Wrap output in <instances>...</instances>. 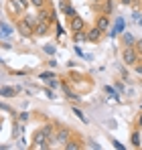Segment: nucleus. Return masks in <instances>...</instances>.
Returning <instances> with one entry per match:
<instances>
[{"instance_id": "4be33fe9", "label": "nucleus", "mask_w": 142, "mask_h": 150, "mask_svg": "<svg viewBox=\"0 0 142 150\" xmlns=\"http://www.w3.org/2000/svg\"><path fill=\"white\" fill-rule=\"evenodd\" d=\"M138 49H140V51H142V41H138Z\"/></svg>"}, {"instance_id": "f257e3e1", "label": "nucleus", "mask_w": 142, "mask_h": 150, "mask_svg": "<svg viewBox=\"0 0 142 150\" xmlns=\"http://www.w3.org/2000/svg\"><path fill=\"white\" fill-rule=\"evenodd\" d=\"M8 12L24 14L26 12V0H8Z\"/></svg>"}, {"instance_id": "39448f33", "label": "nucleus", "mask_w": 142, "mask_h": 150, "mask_svg": "<svg viewBox=\"0 0 142 150\" xmlns=\"http://www.w3.org/2000/svg\"><path fill=\"white\" fill-rule=\"evenodd\" d=\"M71 30L75 33V30H81L83 28V18H79V16H73L71 18V26H69Z\"/></svg>"}, {"instance_id": "9b49d317", "label": "nucleus", "mask_w": 142, "mask_h": 150, "mask_svg": "<svg viewBox=\"0 0 142 150\" xmlns=\"http://www.w3.org/2000/svg\"><path fill=\"white\" fill-rule=\"evenodd\" d=\"M112 12H114V2L108 0V2L104 4V14H112Z\"/></svg>"}, {"instance_id": "b1692460", "label": "nucleus", "mask_w": 142, "mask_h": 150, "mask_svg": "<svg viewBox=\"0 0 142 150\" xmlns=\"http://www.w3.org/2000/svg\"><path fill=\"white\" fill-rule=\"evenodd\" d=\"M140 25H142V18H140Z\"/></svg>"}, {"instance_id": "ddd939ff", "label": "nucleus", "mask_w": 142, "mask_h": 150, "mask_svg": "<svg viewBox=\"0 0 142 150\" xmlns=\"http://www.w3.org/2000/svg\"><path fill=\"white\" fill-rule=\"evenodd\" d=\"M47 28H49L47 23H41V21H39V25H37V35H45V33H47Z\"/></svg>"}, {"instance_id": "dca6fc26", "label": "nucleus", "mask_w": 142, "mask_h": 150, "mask_svg": "<svg viewBox=\"0 0 142 150\" xmlns=\"http://www.w3.org/2000/svg\"><path fill=\"white\" fill-rule=\"evenodd\" d=\"M132 142H134V146H140V134L138 132L132 134Z\"/></svg>"}, {"instance_id": "5701e85b", "label": "nucleus", "mask_w": 142, "mask_h": 150, "mask_svg": "<svg viewBox=\"0 0 142 150\" xmlns=\"http://www.w3.org/2000/svg\"><path fill=\"white\" fill-rule=\"evenodd\" d=\"M140 126H142V116H140Z\"/></svg>"}, {"instance_id": "aec40b11", "label": "nucleus", "mask_w": 142, "mask_h": 150, "mask_svg": "<svg viewBox=\"0 0 142 150\" xmlns=\"http://www.w3.org/2000/svg\"><path fill=\"white\" fill-rule=\"evenodd\" d=\"M45 51H47V53H51V55H53V53H55V47H45Z\"/></svg>"}, {"instance_id": "4468645a", "label": "nucleus", "mask_w": 142, "mask_h": 150, "mask_svg": "<svg viewBox=\"0 0 142 150\" xmlns=\"http://www.w3.org/2000/svg\"><path fill=\"white\" fill-rule=\"evenodd\" d=\"M10 33H12V28H10L8 25H2V26H0V39H2V37H8Z\"/></svg>"}, {"instance_id": "0eeeda50", "label": "nucleus", "mask_w": 142, "mask_h": 150, "mask_svg": "<svg viewBox=\"0 0 142 150\" xmlns=\"http://www.w3.org/2000/svg\"><path fill=\"white\" fill-rule=\"evenodd\" d=\"M41 79H43V81H47L51 87H57V79H55V73H43V75H41Z\"/></svg>"}, {"instance_id": "7ed1b4c3", "label": "nucleus", "mask_w": 142, "mask_h": 150, "mask_svg": "<svg viewBox=\"0 0 142 150\" xmlns=\"http://www.w3.org/2000/svg\"><path fill=\"white\" fill-rule=\"evenodd\" d=\"M122 33H124V18H122V16H118V18H116L114 28L110 30V37H116V35H122Z\"/></svg>"}, {"instance_id": "f8f14e48", "label": "nucleus", "mask_w": 142, "mask_h": 150, "mask_svg": "<svg viewBox=\"0 0 142 150\" xmlns=\"http://www.w3.org/2000/svg\"><path fill=\"white\" fill-rule=\"evenodd\" d=\"M73 39H75V43H81V41L87 39V35H85L83 30H75V37H73Z\"/></svg>"}, {"instance_id": "f03ea898", "label": "nucleus", "mask_w": 142, "mask_h": 150, "mask_svg": "<svg viewBox=\"0 0 142 150\" xmlns=\"http://www.w3.org/2000/svg\"><path fill=\"white\" fill-rule=\"evenodd\" d=\"M67 138H69V130H67V128H61V130L57 132V136H55V140H51V142H57L59 146H65V142H67Z\"/></svg>"}, {"instance_id": "1a4fd4ad", "label": "nucleus", "mask_w": 142, "mask_h": 150, "mask_svg": "<svg viewBox=\"0 0 142 150\" xmlns=\"http://www.w3.org/2000/svg\"><path fill=\"white\" fill-rule=\"evenodd\" d=\"M0 96L2 98H12V96H16V89L14 87H0Z\"/></svg>"}, {"instance_id": "6e6552de", "label": "nucleus", "mask_w": 142, "mask_h": 150, "mask_svg": "<svg viewBox=\"0 0 142 150\" xmlns=\"http://www.w3.org/2000/svg\"><path fill=\"white\" fill-rule=\"evenodd\" d=\"M97 26H99V30H106V28H110L108 14H104V16H99V18H97Z\"/></svg>"}, {"instance_id": "9d476101", "label": "nucleus", "mask_w": 142, "mask_h": 150, "mask_svg": "<svg viewBox=\"0 0 142 150\" xmlns=\"http://www.w3.org/2000/svg\"><path fill=\"white\" fill-rule=\"evenodd\" d=\"M99 35H102V30H99V26L95 25V28H92V30L87 33V39H89V41H97Z\"/></svg>"}, {"instance_id": "f3484780", "label": "nucleus", "mask_w": 142, "mask_h": 150, "mask_svg": "<svg viewBox=\"0 0 142 150\" xmlns=\"http://www.w3.org/2000/svg\"><path fill=\"white\" fill-rule=\"evenodd\" d=\"M63 148H67V150H77V148H79V144H75V142H69V144H65Z\"/></svg>"}, {"instance_id": "a211bd4d", "label": "nucleus", "mask_w": 142, "mask_h": 150, "mask_svg": "<svg viewBox=\"0 0 142 150\" xmlns=\"http://www.w3.org/2000/svg\"><path fill=\"white\" fill-rule=\"evenodd\" d=\"M31 2H33L37 8H43V6H45V0H31Z\"/></svg>"}, {"instance_id": "6ab92c4d", "label": "nucleus", "mask_w": 142, "mask_h": 150, "mask_svg": "<svg viewBox=\"0 0 142 150\" xmlns=\"http://www.w3.org/2000/svg\"><path fill=\"white\" fill-rule=\"evenodd\" d=\"M73 112H75V116H77V118H81V120L85 122V116L81 114V110H77V108H73Z\"/></svg>"}, {"instance_id": "393cba45", "label": "nucleus", "mask_w": 142, "mask_h": 150, "mask_svg": "<svg viewBox=\"0 0 142 150\" xmlns=\"http://www.w3.org/2000/svg\"><path fill=\"white\" fill-rule=\"evenodd\" d=\"M94 2H97V0H94Z\"/></svg>"}, {"instance_id": "412c9836", "label": "nucleus", "mask_w": 142, "mask_h": 150, "mask_svg": "<svg viewBox=\"0 0 142 150\" xmlns=\"http://www.w3.org/2000/svg\"><path fill=\"white\" fill-rule=\"evenodd\" d=\"M132 2H134V0H122V4H126V6H130Z\"/></svg>"}, {"instance_id": "423d86ee", "label": "nucleus", "mask_w": 142, "mask_h": 150, "mask_svg": "<svg viewBox=\"0 0 142 150\" xmlns=\"http://www.w3.org/2000/svg\"><path fill=\"white\" fill-rule=\"evenodd\" d=\"M124 61H126L128 65H132V63L136 61V53H134V51L130 49V47H128V49L124 51Z\"/></svg>"}, {"instance_id": "20e7f679", "label": "nucleus", "mask_w": 142, "mask_h": 150, "mask_svg": "<svg viewBox=\"0 0 142 150\" xmlns=\"http://www.w3.org/2000/svg\"><path fill=\"white\" fill-rule=\"evenodd\" d=\"M61 10H63V14H67L69 18H73V16H77L75 8H73L71 4H67V2H61Z\"/></svg>"}, {"instance_id": "2eb2a0df", "label": "nucleus", "mask_w": 142, "mask_h": 150, "mask_svg": "<svg viewBox=\"0 0 142 150\" xmlns=\"http://www.w3.org/2000/svg\"><path fill=\"white\" fill-rule=\"evenodd\" d=\"M122 39H124V43H126L128 47H130V45H134V41H136V39H134L130 33H124V37H122Z\"/></svg>"}]
</instances>
